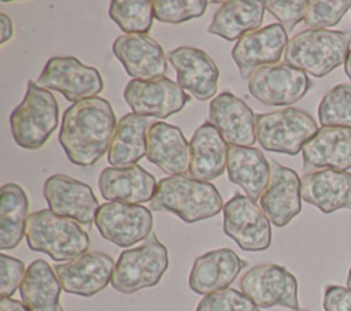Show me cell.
Instances as JSON below:
<instances>
[{"instance_id":"6da1fadb","label":"cell","mask_w":351,"mask_h":311,"mask_svg":"<svg viewBox=\"0 0 351 311\" xmlns=\"http://www.w3.org/2000/svg\"><path fill=\"white\" fill-rule=\"evenodd\" d=\"M117 129L111 104L92 97L71 104L63 114L59 142L73 164H95L110 148Z\"/></svg>"},{"instance_id":"7a4b0ae2","label":"cell","mask_w":351,"mask_h":311,"mask_svg":"<svg viewBox=\"0 0 351 311\" xmlns=\"http://www.w3.org/2000/svg\"><path fill=\"white\" fill-rule=\"evenodd\" d=\"M149 210L171 212L186 223H195L218 215L223 210V201L211 182L180 174L158 182Z\"/></svg>"},{"instance_id":"3957f363","label":"cell","mask_w":351,"mask_h":311,"mask_svg":"<svg viewBox=\"0 0 351 311\" xmlns=\"http://www.w3.org/2000/svg\"><path fill=\"white\" fill-rule=\"evenodd\" d=\"M351 33L329 29H306L295 34L284 52L287 64L321 78L347 59Z\"/></svg>"},{"instance_id":"277c9868","label":"cell","mask_w":351,"mask_h":311,"mask_svg":"<svg viewBox=\"0 0 351 311\" xmlns=\"http://www.w3.org/2000/svg\"><path fill=\"white\" fill-rule=\"evenodd\" d=\"M25 237L32 251L44 252L56 262H69L89 248V234L73 219L60 216L49 208L29 215Z\"/></svg>"},{"instance_id":"5b68a950","label":"cell","mask_w":351,"mask_h":311,"mask_svg":"<svg viewBox=\"0 0 351 311\" xmlns=\"http://www.w3.org/2000/svg\"><path fill=\"white\" fill-rule=\"evenodd\" d=\"M59 105L55 96L32 79L23 100L10 115L14 141L23 149H40L58 127Z\"/></svg>"},{"instance_id":"8992f818","label":"cell","mask_w":351,"mask_h":311,"mask_svg":"<svg viewBox=\"0 0 351 311\" xmlns=\"http://www.w3.org/2000/svg\"><path fill=\"white\" fill-rule=\"evenodd\" d=\"M167 267V248L155 233H151L141 245L121 252L112 273L111 286L125 295L155 286Z\"/></svg>"},{"instance_id":"52a82bcc","label":"cell","mask_w":351,"mask_h":311,"mask_svg":"<svg viewBox=\"0 0 351 311\" xmlns=\"http://www.w3.org/2000/svg\"><path fill=\"white\" fill-rule=\"evenodd\" d=\"M317 132L315 119L300 108L288 107L256 115V140L270 152L298 155Z\"/></svg>"},{"instance_id":"ba28073f","label":"cell","mask_w":351,"mask_h":311,"mask_svg":"<svg viewBox=\"0 0 351 311\" xmlns=\"http://www.w3.org/2000/svg\"><path fill=\"white\" fill-rule=\"evenodd\" d=\"M241 292L259 308L274 306L299 310L298 279L284 266L266 263L258 264L243 274Z\"/></svg>"},{"instance_id":"9c48e42d","label":"cell","mask_w":351,"mask_h":311,"mask_svg":"<svg viewBox=\"0 0 351 311\" xmlns=\"http://www.w3.org/2000/svg\"><path fill=\"white\" fill-rule=\"evenodd\" d=\"M37 84L44 89L62 93L66 100L74 103L96 97L104 88L99 70L74 56L51 58L38 75Z\"/></svg>"},{"instance_id":"30bf717a","label":"cell","mask_w":351,"mask_h":311,"mask_svg":"<svg viewBox=\"0 0 351 311\" xmlns=\"http://www.w3.org/2000/svg\"><path fill=\"white\" fill-rule=\"evenodd\" d=\"M223 233L243 251L259 252L271 244L270 221L248 196L234 193L223 204Z\"/></svg>"},{"instance_id":"8fae6325","label":"cell","mask_w":351,"mask_h":311,"mask_svg":"<svg viewBox=\"0 0 351 311\" xmlns=\"http://www.w3.org/2000/svg\"><path fill=\"white\" fill-rule=\"evenodd\" d=\"M95 223L104 240L126 248L151 236L154 218L151 210L141 204L107 201L100 204Z\"/></svg>"},{"instance_id":"7c38bea8","label":"cell","mask_w":351,"mask_h":311,"mask_svg":"<svg viewBox=\"0 0 351 311\" xmlns=\"http://www.w3.org/2000/svg\"><path fill=\"white\" fill-rule=\"evenodd\" d=\"M307 74L287 63L258 67L248 78V92L265 105H291L310 89Z\"/></svg>"},{"instance_id":"4fadbf2b","label":"cell","mask_w":351,"mask_h":311,"mask_svg":"<svg viewBox=\"0 0 351 311\" xmlns=\"http://www.w3.org/2000/svg\"><path fill=\"white\" fill-rule=\"evenodd\" d=\"M123 99L134 114L159 119L180 112L189 101L184 89L167 77L132 79L125 86Z\"/></svg>"},{"instance_id":"5bb4252c","label":"cell","mask_w":351,"mask_h":311,"mask_svg":"<svg viewBox=\"0 0 351 311\" xmlns=\"http://www.w3.org/2000/svg\"><path fill=\"white\" fill-rule=\"evenodd\" d=\"M43 193L52 212L90 229L100 206L88 184L64 174H55L44 182Z\"/></svg>"},{"instance_id":"9a60e30c","label":"cell","mask_w":351,"mask_h":311,"mask_svg":"<svg viewBox=\"0 0 351 311\" xmlns=\"http://www.w3.org/2000/svg\"><path fill=\"white\" fill-rule=\"evenodd\" d=\"M114 269L112 258L97 251L85 252L73 260L53 266L62 289L84 297L103 290L111 282Z\"/></svg>"},{"instance_id":"2e32d148","label":"cell","mask_w":351,"mask_h":311,"mask_svg":"<svg viewBox=\"0 0 351 311\" xmlns=\"http://www.w3.org/2000/svg\"><path fill=\"white\" fill-rule=\"evenodd\" d=\"M288 41V33L280 23H270L240 37L232 49V58L241 79H248L261 66L276 64Z\"/></svg>"},{"instance_id":"e0dca14e","label":"cell","mask_w":351,"mask_h":311,"mask_svg":"<svg viewBox=\"0 0 351 311\" xmlns=\"http://www.w3.org/2000/svg\"><path fill=\"white\" fill-rule=\"evenodd\" d=\"M270 181L259 199L261 210L277 227L287 226L302 210V184L295 170L270 159Z\"/></svg>"},{"instance_id":"ac0fdd59","label":"cell","mask_w":351,"mask_h":311,"mask_svg":"<svg viewBox=\"0 0 351 311\" xmlns=\"http://www.w3.org/2000/svg\"><path fill=\"white\" fill-rule=\"evenodd\" d=\"M208 121L229 145L251 147L258 141L256 115L230 92H222L211 100Z\"/></svg>"},{"instance_id":"d6986e66","label":"cell","mask_w":351,"mask_h":311,"mask_svg":"<svg viewBox=\"0 0 351 311\" xmlns=\"http://www.w3.org/2000/svg\"><path fill=\"white\" fill-rule=\"evenodd\" d=\"M177 73V84L195 99L206 101L217 95L219 70L211 56L195 47H178L167 53Z\"/></svg>"},{"instance_id":"ffe728a7","label":"cell","mask_w":351,"mask_h":311,"mask_svg":"<svg viewBox=\"0 0 351 311\" xmlns=\"http://www.w3.org/2000/svg\"><path fill=\"white\" fill-rule=\"evenodd\" d=\"M303 171H347L351 169V129L322 126L303 145Z\"/></svg>"},{"instance_id":"44dd1931","label":"cell","mask_w":351,"mask_h":311,"mask_svg":"<svg viewBox=\"0 0 351 311\" xmlns=\"http://www.w3.org/2000/svg\"><path fill=\"white\" fill-rule=\"evenodd\" d=\"M112 52L122 63L126 74L134 79L159 78L167 71L163 48L147 34L117 37L112 44Z\"/></svg>"},{"instance_id":"7402d4cb","label":"cell","mask_w":351,"mask_h":311,"mask_svg":"<svg viewBox=\"0 0 351 311\" xmlns=\"http://www.w3.org/2000/svg\"><path fill=\"white\" fill-rule=\"evenodd\" d=\"M97 185L101 197L107 201L141 204L154 199L158 182L145 169L132 164L103 169Z\"/></svg>"},{"instance_id":"603a6c76","label":"cell","mask_w":351,"mask_h":311,"mask_svg":"<svg viewBox=\"0 0 351 311\" xmlns=\"http://www.w3.org/2000/svg\"><path fill=\"white\" fill-rule=\"evenodd\" d=\"M248 263L230 248L208 251L197 256L189 274V288L197 295L226 289Z\"/></svg>"},{"instance_id":"cb8c5ba5","label":"cell","mask_w":351,"mask_h":311,"mask_svg":"<svg viewBox=\"0 0 351 311\" xmlns=\"http://www.w3.org/2000/svg\"><path fill=\"white\" fill-rule=\"evenodd\" d=\"M302 199L324 214L337 210H351V173L337 170H317L300 178Z\"/></svg>"},{"instance_id":"d4e9b609","label":"cell","mask_w":351,"mask_h":311,"mask_svg":"<svg viewBox=\"0 0 351 311\" xmlns=\"http://www.w3.org/2000/svg\"><path fill=\"white\" fill-rule=\"evenodd\" d=\"M147 159L170 175L189 170L191 149L180 127L155 122L147 134Z\"/></svg>"},{"instance_id":"484cf974","label":"cell","mask_w":351,"mask_h":311,"mask_svg":"<svg viewBox=\"0 0 351 311\" xmlns=\"http://www.w3.org/2000/svg\"><path fill=\"white\" fill-rule=\"evenodd\" d=\"M189 174L199 181H213L223 174L228 163L229 144L219 132L204 122L195 132L189 142Z\"/></svg>"},{"instance_id":"4316f807","label":"cell","mask_w":351,"mask_h":311,"mask_svg":"<svg viewBox=\"0 0 351 311\" xmlns=\"http://www.w3.org/2000/svg\"><path fill=\"white\" fill-rule=\"evenodd\" d=\"M228 178L241 186L247 196L256 203L270 181V162L261 149L254 147L230 145L228 151Z\"/></svg>"},{"instance_id":"83f0119b","label":"cell","mask_w":351,"mask_h":311,"mask_svg":"<svg viewBox=\"0 0 351 311\" xmlns=\"http://www.w3.org/2000/svg\"><path fill=\"white\" fill-rule=\"evenodd\" d=\"M265 1L262 0H228L215 11L207 32L233 41L244 34L258 30L263 21Z\"/></svg>"},{"instance_id":"f1b7e54d","label":"cell","mask_w":351,"mask_h":311,"mask_svg":"<svg viewBox=\"0 0 351 311\" xmlns=\"http://www.w3.org/2000/svg\"><path fill=\"white\" fill-rule=\"evenodd\" d=\"M62 285L53 267L43 259L33 260L19 286L21 299L30 311H64L60 304Z\"/></svg>"},{"instance_id":"f546056e","label":"cell","mask_w":351,"mask_h":311,"mask_svg":"<svg viewBox=\"0 0 351 311\" xmlns=\"http://www.w3.org/2000/svg\"><path fill=\"white\" fill-rule=\"evenodd\" d=\"M149 122L134 112L125 114L117 123V129L108 149V163L112 167L137 164L147 156V134Z\"/></svg>"},{"instance_id":"4dcf8cb0","label":"cell","mask_w":351,"mask_h":311,"mask_svg":"<svg viewBox=\"0 0 351 311\" xmlns=\"http://www.w3.org/2000/svg\"><path fill=\"white\" fill-rule=\"evenodd\" d=\"M29 201L25 189L15 184H4L0 189V248L14 249L26 232Z\"/></svg>"},{"instance_id":"1f68e13d","label":"cell","mask_w":351,"mask_h":311,"mask_svg":"<svg viewBox=\"0 0 351 311\" xmlns=\"http://www.w3.org/2000/svg\"><path fill=\"white\" fill-rule=\"evenodd\" d=\"M108 15L126 34H147L155 18L154 1L114 0L110 4Z\"/></svg>"},{"instance_id":"d6a6232c","label":"cell","mask_w":351,"mask_h":311,"mask_svg":"<svg viewBox=\"0 0 351 311\" xmlns=\"http://www.w3.org/2000/svg\"><path fill=\"white\" fill-rule=\"evenodd\" d=\"M318 119L322 126L351 129V84H337L319 101Z\"/></svg>"},{"instance_id":"836d02e7","label":"cell","mask_w":351,"mask_h":311,"mask_svg":"<svg viewBox=\"0 0 351 311\" xmlns=\"http://www.w3.org/2000/svg\"><path fill=\"white\" fill-rule=\"evenodd\" d=\"M207 5L208 1L206 0H155L154 15L159 22L177 25L193 18H200Z\"/></svg>"},{"instance_id":"e575fe53","label":"cell","mask_w":351,"mask_h":311,"mask_svg":"<svg viewBox=\"0 0 351 311\" xmlns=\"http://www.w3.org/2000/svg\"><path fill=\"white\" fill-rule=\"evenodd\" d=\"M348 10H351L350 0H308L304 14V23L311 29L336 26Z\"/></svg>"},{"instance_id":"d590c367","label":"cell","mask_w":351,"mask_h":311,"mask_svg":"<svg viewBox=\"0 0 351 311\" xmlns=\"http://www.w3.org/2000/svg\"><path fill=\"white\" fill-rule=\"evenodd\" d=\"M195 311H262L243 292L233 288L206 295Z\"/></svg>"},{"instance_id":"8d00e7d4","label":"cell","mask_w":351,"mask_h":311,"mask_svg":"<svg viewBox=\"0 0 351 311\" xmlns=\"http://www.w3.org/2000/svg\"><path fill=\"white\" fill-rule=\"evenodd\" d=\"M265 8L280 21V25L287 30V33H291L293 27L304 21V14L307 8L306 0H266Z\"/></svg>"},{"instance_id":"74e56055","label":"cell","mask_w":351,"mask_h":311,"mask_svg":"<svg viewBox=\"0 0 351 311\" xmlns=\"http://www.w3.org/2000/svg\"><path fill=\"white\" fill-rule=\"evenodd\" d=\"M25 263L16 258L0 253V295L11 297L25 277Z\"/></svg>"},{"instance_id":"f35d334b","label":"cell","mask_w":351,"mask_h":311,"mask_svg":"<svg viewBox=\"0 0 351 311\" xmlns=\"http://www.w3.org/2000/svg\"><path fill=\"white\" fill-rule=\"evenodd\" d=\"M322 307L325 311H351V289L335 284L326 285Z\"/></svg>"},{"instance_id":"ab89813d","label":"cell","mask_w":351,"mask_h":311,"mask_svg":"<svg viewBox=\"0 0 351 311\" xmlns=\"http://www.w3.org/2000/svg\"><path fill=\"white\" fill-rule=\"evenodd\" d=\"M0 26H1V30H0V34H1V37H0V44H4V42H7V41L12 37V33H14L12 21H11V18H10L7 14H4V12L0 14Z\"/></svg>"},{"instance_id":"60d3db41","label":"cell","mask_w":351,"mask_h":311,"mask_svg":"<svg viewBox=\"0 0 351 311\" xmlns=\"http://www.w3.org/2000/svg\"><path fill=\"white\" fill-rule=\"evenodd\" d=\"M0 311H30L23 301L11 299V297H1L0 300Z\"/></svg>"},{"instance_id":"b9f144b4","label":"cell","mask_w":351,"mask_h":311,"mask_svg":"<svg viewBox=\"0 0 351 311\" xmlns=\"http://www.w3.org/2000/svg\"><path fill=\"white\" fill-rule=\"evenodd\" d=\"M344 73H346L347 77L351 79V49H350V52H348V55H347V59H346V62H344Z\"/></svg>"},{"instance_id":"7bdbcfd3","label":"cell","mask_w":351,"mask_h":311,"mask_svg":"<svg viewBox=\"0 0 351 311\" xmlns=\"http://www.w3.org/2000/svg\"><path fill=\"white\" fill-rule=\"evenodd\" d=\"M347 288H350V289H351V266H350L348 275H347Z\"/></svg>"},{"instance_id":"ee69618b","label":"cell","mask_w":351,"mask_h":311,"mask_svg":"<svg viewBox=\"0 0 351 311\" xmlns=\"http://www.w3.org/2000/svg\"><path fill=\"white\" fill-rule=\"evenodd\" d=\"M293 311H310V310H303V308H299V310H293Z\"/></svg>"}]
</instances>
